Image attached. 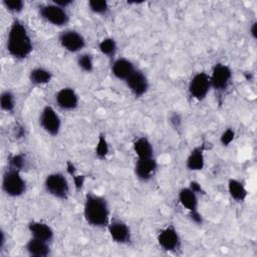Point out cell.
<instances>
[{
	"label": "cell",
	"mask_w": 257,
	"mask_h": 257,
	"mask_svg": "<svg viewBox=\"0 0 257 257\" xmlns=\"http://www.w3.org/2000/svg\"><path fill=\"white\" fill-rule=\"evenodd\" d=\"M33 48V40L26 25L20 19L14 18L7 31V53L16 60H24L29 57Z\"/></svg>",
	"instance_id": "obj_1"
},
{
	"label": "cell",
	"mask_w": 257,
	"mask_h": 257,
	"mask_svg": "<svg viewBox=\"0 0 257 257\" xmlns=\"http://www.w3.org/2000/svg\"><path fill=\"white\" fill-rule=\"evenodd\" d=\"M83 218L85 222L96 229H106L110 220V210L107 200L98 194L89 192L84 197Z\"/></svg>",
	"instance_id": "obj_2"
},
{
	"label": "cell",
	"mask_w": 257,
	"mask_h": 257,
	"mask_svg": "<svg viewBox=\"0 0 257 257\" xmlns=\"http://www.w3.org/2000/svg\"><path fill=\"white\" fill-rule=\"evenodd\" d=\"M1 188L6 196L18 198L26 193L27 183L22 176V172L7 167L2 176Z\"/></svg>",
	"instance_id": "obj_3"
},
{
	"label": "cell",
	"mask_w": 257,
	"mask_h": 257,
	"mask_svg": "<svg viewBox=\"0 0 257 257\" xmlns=\"http://www.w3.org/2000/svg\"><path fill=\"white\" fill-rule=\"evenodd\" d=\"M37 12L42 20L55 27H65L70 21L67 9L56 5L52 1L39 4Z\"/></svg>",
	"instance_id": "obj_4"
},
{
	"label": "cell",
	"mask_w": 257,
	"mask_h": 257,
	"mask_svg": "<svg viewBox=\"0 0 257 257\" xmlns=\"http://www.w3.org/2000/svg\"><path fill=\"white\" fill-rule=\"evenodd\" d=\"M44 189L48 195L58 200H67L70 194V186L66 176L61 172L48 174L43 182Z\"/></svg>",
	"instance_id": "obj_5"
},
{
	"label": "cell",
	"mask_w": 257,
	"mask_h": 257,
	"mask_svg": "<svg viewBox=\"0 0 257 257\" xmlns=\"http://www.w3.org/2000/svg\"><path fill=\"white\" fill-rule=\"evenodd\" d=\"M209 75L212 89L218 93H224L232 83L233 70L228 64L217 62L214 64Z\"/></svg>",
	"instance_id": "obj_6"
},
{
	"label": "cell",
	"mask_w": 257,
	"mask_h": 257,
	"mask_svg": "<svg viewBox=\"0 0 257 257\" xmlns=\"http://www.w3.org/2000/svg\"><path fill=\"white\" fill-rule=\"evenodd\" d=\"M212 90L210 75L206 71H198L192 75L188 83V93L196 101L204 100Z\"/></svg>",
	"instance_id": "obj_7"
},
{
	"label": "cell",
	"mask_w": 257,
	"mask_h": 257,
	"mask_svg": "<svg viewBox=\"0 0 257 257\" xmlns=\"http://www.w3.org/2000/svg\"><path fill=\"white\" fill-rule=\"evenodd\" d=\"M61 48L70 53H80L86 46V39L82 33L75 29L65 28L57 36Z\"/></svg>",
	"instance_id": "obj_8"
},
{
	"label": "cell",
	"mask_w": 257,
	"mask_h": 257,
	"mask_svg": "<svg viewBox=\"0 0 257 257\" xmlns=\"http://www.w3.org/2000/svg\"><path fill=\"white\" fill-rule=\"evenodd\" d=\"M38 123L41 130L51 137H57L62 126L60 115L51 105L42 107L38 116Z\"/></svg>",
	"instance_id": "obj_9"
},
{
	"label": "cell",
	"mask_w": 257,
	"mask_h": 257,
	"mask_svg": "<svg viewBox=\"0 0 257 257\" xmlns=\"http://www.w3.org/2000/svg\"><path fill=\"white\" fill-rule=\"evenodd\" d=\"M157 243L159 247L169 253L177 252L182 247V238L178 229L170 224L163 227L157 235Z\"/></svg>",
	"instance_id": "obj_10"
},
{
	"label": "cell",
	"mask_w": 257,
	"mask_h": 257,
	"mask_svg": "<svg viewBox=\"0 0 257 257\" xmlns=\"http://www.w3.org/2000/svg\"><path fill=\"white\" fill-rule=\"evenodd\" d=\"M106 230L112 242L118 245H128L132 242V230L127 223L119 218H110Z\"/></svg>",
	"instance_id": "obj_11"
},
{
	"label": "cell",
	"mask_w": 257,
	"mask_h": 257,
	"mask_svg": "<svg viewBox=\"0 0 257 257\" xmlns=\"http://www.w3.org/2000/svg\"><path fill=\"white\" fill-rule=\"evenodd\" d=\"M55 104L62 110L71 111L79 105V95L77 91L69 86H64L58 89L54 94Z\"/></svg>",
	"instance_id": "obj_12"
},
{
	"label": "cell",
	"mask_w": 257,
	"mask_h": 257,
	"mask_svg": "<svg viewBox=\"0 0 257 257\" xmlns=\"http://www.w3.org/2000/svg\"><path fill=\"white\" fill-rule=\"evenodd\" d=\"M127 89L135 97H142L147 94L150 88V81L146 73L140 69H136L124 81Z\"/></svg>",
	"instance_id": "obj_13"
},
{
	"label": "cell",
	"mask_w": 257,
	"mask_h": 257,
	"mask_svg": "<svg viewBox=\"0 0 257 257\" xmlns=\"http://www.w3.org/2000/svg\"><path fill=\"white\" fill-rule=\"evenodd\" d=\"M158 162L155 158L137 160L134 166V172L137 179L141 182L147 183L154 179L158 172Z\"/></svg>",
	"instance_id": "obj_14"
},
{
	"label": "cell",
	"mask_w": 257,
	"mask_h": 257,
	"mask_svg": "<svg viewBox=\"0 0 257 257\" xmlns=\"http://www.w3.org/2000/svg\"><path fill=\"white\" fill-rule=\"evenodd\" d=\"M136 69L134 62L126 57H115L111 60L110 72L118 80L125 81Z\"/></svg>",
	"instance_id": "obj_15"
},
{
	"label": "cell",
	"mask_w": 257,
	"mask_h": 257,
	"mask_svg": "<svg viewBox=\"0 0 257 257\" xmlns=\"http://www.w3.org/2000/svg\"><path fill=\"white\" fill-rule=\"evenodd\" d=\"M27 230L30 234V237L39 239L48 243H50L54 238V230L49 224L43 221H39V220L30 221L27 225Z\"/></svg>",
	"instance_id": "obj_16"
},
{
	"label": "cell",
	"mask_w": 257,
	"mask_h": 257,
	"mask_svg": "<svg viewBox=\"0 0 257 257\" xmlns=\"http://www.w3.org/2000/svg\"><path fill=\"white\" fill-rule=\"evenodd\" d=\"M206 165L205 157V148L204 145H198L194 147L189 155L186 158L185 166L188 171L191 172H200L204 170Z\"/></svg>",
	"instance_id": "obj_17"
},
{
	"label": "cell",
	"mask_w": 257,
	"mask_h": 257,
	"mask_svg": "<svg viewBox=\"0 0 257 257\" xmlns=\"http://www.w3.org/2000/svg\"><path fill=\"white\" fill-rule=\"evenodd\" d=\"M178 201L180 205L189 212L199 210V195L189 186L182 187L178 192Z\"/></svg>",
	"instance_id": "obj_18"
},
{
	"label": "cell",
	"mask_w": 257,
	"mask_h": 257,
	"mask_svg": "<svg viewBox=\"0 0 257 257\" xmlns=\"http://www.w3.org/2000/svg\"><path fill=\"white\" fill-rule=\"evenodd\" d=\"M133 151L137 160H145L155 158V149L147 137H139L133 143Z\"/></svg>",
	"instance_id": "obj_19"
},
{
	"label": "cell",
	"mask_w": 257,
	"mask_h": 257,
	"mask_svg": "<svg viewBox=\"0 0 257 257\" xmlns=\"http://www.w3.org/2000/svg\"><path fill=\"white\" fill-rule=\"evenodd\" d=\"M24 249L26 253L32 257H47L51 254V248L48 242L32 237L26 242Z\"/></svg>",
	"instance_id": "obj_20"
},
{
	"label": "cell",
	"mask_w": 257,
	"mask_h": 257,
	"mask_svg": "<svg viewBox=\"0 0 257 257\" xmlns=\"http://www.w3.org/2000/svg\"><path fill=\"white\" fill-rule=\"evenodd\" d=\"M227 191L232 200L243 203L248 197V191L244 183L236 178H230L227 182Z\"/></svg>",
	"instance_id": "obj_21"
},
{
	"label": "cell",
	"mask_w": 257,
	"mask_h": 257,
	"mask_svg": "<svg viewBox=\"0 0 257 257\" xmlns=\"http://www.w3.org/2000/svg\"><path fill=\"white\" fill-rule=\"evenodd\" d=\"M53 74L51 70L44 66H35L30 69L28 73V78L31 84L36 86H41L48 84L52 80Z\"/></svg>",
	"instance_id": "obj_22"
},
{
	"label": "cell",
	"mask_w": 257,
	"mask_h": 257,
	"mask_svg": "<svg viewBox=\"0 0 257 257\" xmlns=\"http://www.w3.org/2000/svg\"><path fill=\"white\" fill-rule=\"evenodd\" d=\"M97 48L103 56L113 60L115 58V55L117 52V42L114 38L107 36V37L102 38L98 42Z\"/></svg>",
	"instance_id": "obj_23"
},
{
	"label": "cell",
	"mask_w": 257,
	"mask_h": 257,
	"mask_svg": "<svg viewBox=\"0 0 257 257\" xmlns=\"http://www.w3.org/2000/svg\"><path fill=\"white\" fill-rule=\"evenodd\" d=\"M0 106L2 111L6 113H12L16 107L15 94L10 89H4L0 95Z\"/></svg>",
	"instance_id": "obj_24"
},
{
	"label": "cell",
	"mask_w": 257,
	"mask_h": 257,
	"mask_svg": "<svg viewBox=\"0 0 257 257\" xmlns=\"http://www.w3.org/2000/svg\"><path fill=\"white\" fill-rule=\"evenodd\" d=\"M76 64L78 68L85 73H90L94 70V59L88 52L78 53L76 57Z\"/></svg>",
	"instance_id": "obj_25"
},
{
	"label": "cell",
	"mask_w": 257,
	"mask_h": 257,
	"mask_svg": "<svg viewBox=\"0 0 257 257\" xmlns=\"http://www.w3.org/2000/svg\"><path fill=\"white\" fill-rule=\"evenodd\" d=\"M94 154L98 160H105L109 155V144L104 134H99L94 147Z\"/></svg>",
	"instance_id": "obj_26"
},
{
	"label": "cell",
	"mask_w": 257,
	"mask_h": 257,
	"mask_svg": "<svg viewBox=\"0 0 257 257\" xmlns=\"http://www.w3.org/2000/svg\"><path fill=\"white\" fill-rule=\"evenodd\" d=\"M26 166H27V160L23 154L15 153V154L10 155L7 159V167L8 168L23 172V170L26 168Z\"/></svg>",
	"instance_id": "obj_27"
},
{
	"label": "cell",
	"mask_w": 257,
	"mask_h": 257,
	"mask_svg": "<svg viewBox=\"0 0 257 257\" xmlns=\"http://www.w3.org/2000/svg\"><path fill=\"white\" fill-rule=\"evenodd\" d=\"M87 7L88 10L95 15H106L109 11V4L105 0H89Z\"/></svg>",
	"instance_id": "obj_28"
},
{
	"label": "cell",
	"mask_w": 257,
	"mask_h": 257,
	"mask_svg": "<svg viewBox=\"0 0 257 257\" xmlns=\"http://www.w3.org/2000/svg\"><path fill=\"white\" fill-rule=\"evenodd\" d=\"M66 171L71 176L75 189L76 190H80L83 187V185H84L85 177L83 175H80V174L77 173L76 168L74 167V165L71 162H67V164H66Z\"/></svg>",
	"instance_id": "obj_29"
},
{
	"label": "cell",
	"mask_w": 257,
	"mask_h": 257,
	"mask_svg": "<svg viewBox=\"0 0 257 257\" xmlns=\"http://www.w3.org/2000/svg\"><path fill=\"white\" fill-rule=\"evenodd\" d=\"M1 3L12 14H20L25 9V2L22 0H3Z\"/></svg>",
	"instance_id": "obj_30"
},
{
	"label": "cell",
	"mask_w": 257,
	"mask_h": 257,
	"mask_svg": "<svg viewBox=\"0 0 257 257\" xmlns=\"http://www.w3.org/2000/svg\"><path fill=\"white\" fill-rule=\"evenodd\" d=\"M236 132L233 127H226L220 135L219 141L223 147H229L235 140Z\"/></svg>",
	"instance_id": "obj_31"
},
{
	"label": "cell",
	"mask_w": 257,
	"mask_h": 257,
	"mask_svg": "<svg viewBox=\"0 0 257 257\" xmlns=\"http://www.w3.org/2000/svg\"><path fill=\"white\" fill-rule=\"evenodd\" d=\"M169 123L175 130L180 128L182 126V123H183L182 115L177 111L171 112L170 115H169Z\"/></svg>",
	"instance_id": "obj_32"
},
{
	"label": "cell",
	"mask_w": 257,
	"mask_h": 257,
	"mask_svg": "<svg viewBox=\"0 0 257 257\" xmlns=\"http://www.w3.org/2000/svg\"><path fill=\"white\" fill-rule=\"evenodd\" d=\"M189 218L196 225H202L203 222H204L203 216H202V214L200 213L199 210H196V211H193V212H189Z\"/></svg>",
	"instance_id": "obj_33"
},
{
	"label": "cell",
	"mask_w": 257,
	"mask_h": 257,
	"mask_svg": "<svg viewBox=\"0 0 257 257\" xmlns=\"http://www.w3.org/2000/svg\"><path fill=\"white\" fill-rule=\"evenodd\" d=\"M189 187H190L196 194H198L199 196L205 194V190H204L203 186H202L198 181H195V180H194V181H191V182L189 183Z\"/></svg>",
	"instance_id": "obj_34"
},
{
	"label": "cell",
	"mask_w": 257,
	"mask_h": 257,
	"mask_svg": "<svg viewBox=\"0 0 257 257\" xmlns=\"http://www.w3.org/2000/svg\"><path fill=\"white\" fill-rule=\"evenodd\" d=\"M7 235H6V231L1 228L0 230V252H3L7 246Z\"/></svg>",
	"instance_id": "obj_35"
},
{
	"label": "cell",
	"mask_w": 257,
	"mask_h": 257,
	"mask_svg": "<svg viewBox=\"0 0 257 257\" xmlns=\"http://www.w3.org/2000/svg\"><path fill=\"white\" fill-rule=\"evenodd\" d=\"M52 2L64 9H67L69 6H71L73 4L72 0H52Z\"/></svg>",
	"instance_id": "obj_36"
},
{
	"label": "cell",
	"mask_w": 257,
	"mask_h": 257,
	"mask_svg": "<svg viewBox=\"0 0 257 257\" xmlns=\"http://www.w3.org/2000/svg\"><path fill=\"white\" fill-rule=\"evenodd\" d=\"M249 34L252 37V39L255 40L257 38V21L256 20H254L251 23V25L249 27Z\"/></svg>",
	"instance_id": "obj_37"
},
{
	"label": "cell",
	"mask_w": 257,
	"mask_h": 257,
	"mask_svg": "<svg viewBox=\"0 0 257 257\" xmlns=\"http://www.w3.org/2000/svg\"><path fill=\"white\" fill-rule=\"evenodd\" d=\"M24 135H25V131L22 125H16L14 127V137L16 139H21L24 137Z\"/></svg>",
	"instance_id": "obj_38"
}]
</instances>
